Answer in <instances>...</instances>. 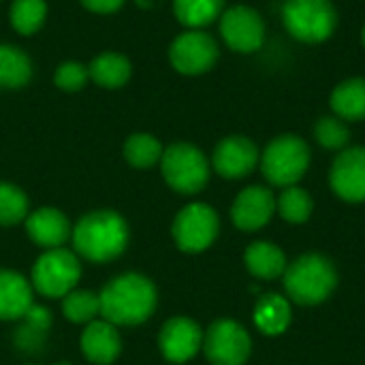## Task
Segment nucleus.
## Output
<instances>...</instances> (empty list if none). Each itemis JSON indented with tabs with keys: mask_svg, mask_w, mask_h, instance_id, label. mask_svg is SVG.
<instances>
[{
	"mask_svg": "<svg viewBox=\"0 0 365 365\" xmlns=\"http://www.w3.org/2000/svg\"><path fill=\"white\" fill-rule=\"evenodd\" d=\"M101 317L115 327H135L145 323L158 304L154 282L137 272H128L109 280L98 293Z\"/></svg>",
	"mask_w": 365,
	"mask_h": 365,
	"instance_id": "1",
	"label": "nucleus"
},
{
	"mask_svg": "<svg viewBox=\"0 0 365 365\" xmlns=\"http://www.w3.org/2000/svg\"><path fill=\"white\" fill-rule=\"evenodd\" d=\"M75 252L92 263H109L118 259L130 240L126 220L113 210H96L86 214L71 233Z\"/></svg>",
	"mask_w": 365,
	"mask_h": 365,
	"instance_id": "2",
	"label": "nucleus"
},
{
	"mask_svg": "<svg viewBox=\"0 0 365 365\" xmlns=\"http://www.w3.org/2000/svg\"><path fill=\"white\" fill-rule=\"evenodd\" d=\"M338 276L323 255H304L284 272V289L293 302L314 306L325 302L336 289Z\"/></svg>",
	"mask_w": 365,
	"mask_h": 365,
	"instance_id": "3",
	"label": "nucleus"
},
{
	"mask_svg": "<svg viewBox=\"0 0 365 365\" xmlns=\"http://www.w3.org/2000/svg\"><path fill=\"white\" fill-rule=\"evenodd\" d=\"M282 21L291 36L304 43H323L338 26V11L331 0H287Z\"/></svg>",
	"mask_w": 365,
	"mask_h": 365,
	"instance_id": "4",
	"label": "nucleus"
},
{
	"mask_svg": "<svg viewBox=\"0 0 365 365\" xmlns=\"http://www.w3.org/2000/svg\"><path fill=\"white\" fill-rule=\"evenodd\" d=\"M310 165V148L295 135L276 137L263 152L261 169L274 186H295Z\"/></svg>",
	"mask_w": 365,
	"mask_h": 365,
	"instance_id": "5",
	"label": "nucleus"
},
{
	"mask_svg": "<svg viewBox=\"0 0 365 365\" xmlns=\"http://www.w3.org/2000/svg\"><path fill=\"white\" fill-rule=\"evenodd\" d=\"M160 169L165 182L180 195H195L210 180V163L205 154L190 143H173L163 152Z\"/></svg>",
	"mask_w": 365,
	"mask_h": 365,
	"instance_id": "6",
	"label": "nucleus"
},
{
	"mask_svg": "<svg viewBox=\"0 0 365 365\" xmlns=\"http://www.w3.org/2000/svg\"><path fill=\"white\" fill-rule=\"evenodd\" d=\"M81 278V263L75 252L66 248L45 250L32 267V289L45 297L62 299L75 291Z\"/></svg>",
	"mask_w": 365,
	"mask_h": 365,
	"instance_id": "7",
	"label": "nucleus"
},
{
	"mask_svg": "<svg viewBox=\"0 0 365 365\" xmlns=\"http://www.w3.org/2000/svg\"><path fill=\"white\" fill-rule=\"evenodd\" d=\"M171 233L180 250L203 252L218 235V214L205 203H190L175 216Z\"/></svg>",
	"mask_w": 365,
	"mask_h": 365,
	"instance_id": "8",
	"label": "nucleus"
},
{
	"mask_svg": "<svg viewBox=\"0 0 365 365\" xmlns=\"http://www.w3.org/2000/svg\"><path fill=\"white\" fill-rule=\"evenodd\" d=\"M201 349L212 365H244L250 357V336L235 321H216L203 334Z\"/></svg>",
	"mask_w": 365,
	"mask_h": 365,
	"instance_id": "9",
	"label": "nucleus"
},
{
	"mask_svg": "<svg viewBox=\"0 0 365 365\" xmlns=\"http://www.w3.org/2000/svg\"><path fill=\"white\" fill-rule=\"evenodd\" d=\"M169 58L175 71L184 75H201L216 64L218 45L207 32L188 30L173 41Z\"/></svg>",
	"mask_w": 365,
	"mask_h": 365,
	"instance_id": "10",
	"label": "nucleus"
},
{
	"mask_svg": "<svg viewBox=\"0 0 365 365\" xmlns=\"http://www.w3.org/2000/svg\"><path fill=\"white\" fill-rule=\"evenodd\" d=\"M220 32L225 43L240 53H252L261 49L265 41V24L252 6H233L222 13Z\"/></svg>",
	"mask_w": 365,
	"mask_h": 365,
	"instance_id": "11",
	"label": "nucleus"
},
{
	"mask_svg": "<svg viewBox=\"0 0 365 365\" xmlns=\"http://www.w3.org/2000/svg\"><path fill=\"white\" fill-rule=\"evenodd\" d=\"M160 353L171 364H186L190 361L203 346V331L201 327L186 317L169 319L158 336Z\"/></svg>",
	"mask_w": 365,
	"mask_h": 365,
	"instance_id": "12",
	"label": "nucleus"
},
{
	"mask_svg": "<svg viewBox=\"0 0 365 365\" xmlns=\"http://www.w3.org/2000/svg\"><path fill=\"white\" fill-rule=\"evenodd\" d=\"M334 192L351 203L365 201V148H349L331 165Z\"/></svg>",
	"mask_w": 365,
	"mask_h": 365,
	"instance_id": "13",
	"label": "nucleus"
},
{
	"mask_svg": "<svg viewBox=\"0 0 365 365\" xmlns=\"http://www.w3.org/2000/svg\"><path fill=\"white\" fill-rule=\"evenodd\" d=\"M212 163H214L216 173H220L222 178L240 180V178L248 175L257 167L259 150L250 139L233 135V137L222 139L216 145Z\"/></svg>",
	"mask_w": 365,
	"mask_h": 365,
	"instance_id": "14",
	"label": "nucleus"
},
{
	"mask_svg": "<svg viewBox=\"0 0 365 365\" xmlns=\"http://www.w3.org/2000/svg\"><path fill=\"white\" fill-rule=\"evenodd\" d=\"M274 212H276L274 195L263 186H248L237 195L231 207V218L237 229L257 231L269 222Z\"/></svg>",
	"mask_w": 365,
	"mask_h": 365,
	"instance_id": "15",
	"label": "nucleus"
},
{
	"mask_svg": "<svg viewBox=\"0 0 365 365\" xmlns=\"http://www.w3.org/2000/svg\"><path fill=\"white\" fill-rule=\"evenodd\" d=\"M26 233L28 237L45 248V250H53V248H62L71 233V220L56 207H38L32 214L26 216Z\"/></svg>",
	"mask_w": 365,
	"mask_h": 365,
	"instance_id": "16",
	"label": "nucleus"
},
{
	"mask_svg": "<svg viewBox=\"0 0 365 365\" xmlns=\"http://www.w3.org/2000/svg\"><path fill=\"white\" fill-rule=\"evenodd\" d=\"M79 346L88 361L94 365H109L122 353V338L115 325H111L105 319H96L86 325L79 338Z\"/></svg>",
	"mask_w": 365,
	"mask_h": 365,
	"instance_id": "17",
	"label": "nucleus"
},
{
	"mask_svg": "<svg viewBox=\"0 0 365 365\" xmlns=\"http://www.w3.org/2000/svg\"><path fill=\"white\" fill-rule=\"evenodd\" d=\"M32 299V284L21 274L11 269H0V321L24 319Z\"/></svg>",
	"mask_w": 365,
	"mask_h": 365,
	"instance_id": "18",
	"label": "nucleus"
},
{
	"mask_svg": "<svg viewBox=\"0 0 365 365\" xmlns=\"http://www.w3.org/2000/svg\"><path fill=\"white\" fill-rule=\"evenodd\" d=\"M244 263H246L248 272L261 280H274V278L282 276V272L287 269L284 252L269 242L250 244L244 255Z\"/></svg>",
	"mask_w": 365,
	"mask_h": 365,
	"instance_id": "19",
	"label": "nucleus"
},
{
	"mask_svg": "<svg viewBox=\"0 0 365 365\" xmlns=\"http://www.w3.org/2000/svg\"><path fill=\"white\" fill-rule=\"evenodd\" d=\"M331 109L338 118L359 122L365 120V79L353 77L338 83L331 92Z\"/></svg>",
	"mask_w": 365,
	"mask_h": 365,
	"instance_id": "20",
	"label": "nucleus"
},
{
	"mask_svg": "<svg viewBox=\"0 0 365 365\" xmlns=\"http://www.w3.org/2000/svg\"><path fill=\"white\" fill-rule=\"evenodd\" d=\"M255 323L267 336H278V334L287 331V327L291 323L289 302L276 293L263 295L255 308Z\"/></svg>",
	"mask_w": 365,
	"mask_h": 365,
	"instance_id": "21",
	"label": "nucleus"
},
{
	"mask_svg": "<svg viewBox=\"0 0 365 365\" xmlns=\"http://www.w3.org/2000/svg\"><path fill=\"white\" fill-rule=\"evenodd\" d=\"M88 75L103 88H120L130 77V62L120 53H103L88 66Z\"/></svg>",
	"mask_w": 365,
	"mask_h": 365,
	"instance_id": "22",
	"label": "nucleus"
},
{
	"mask_svg": "<svg viewBox=\"0 0 365 365\" xmlns=\"http://www.w3.org/2000/svg\"><path fill=\"white\" fill-rule=\"evenodd\" d=\"M225 0H175L173 11L180 24L186 28L199 30L212 24L222 13Z\"/></svg>",
	"mask_w": 365,
	"mask_h": 365,
	"instance_id": "23",
	"label": "nucleus"
},
{
	"mask_svg": "<svg viewBox=\"0 0 365 365\" xmlns=\"http://www.w3.org/2000/svg\"><path fill=\"white\" fill-rule=\"evenodd\" d=\"M30 75L32 64L28 56L13 45H0V88H21Z\"/></svg>",
	"mask_w": 365,
	"mask_h": 365,
	"instance_id": "24",
	"label": "nucleus"
},
{
	"mask_svg": "<svg viewBox=\"0 0 365 365\" xmlns=\"http://www.w3.org/2000/svg\"><path fill=\"white\" fill-rule=\"evenodd\" d=\"M62 312L66 321L88 325L101 317V299L92 291H71L66 297H62Z\"/></svg>",
	"mask_w": 365,
	"mask_h": 365,
	"instance_id": "25",
	"label": "nucleus"
},
{
	"mask_svg": "<svg viewBox=\"0 0 365 365\" xmlns=\"http://www.w3.org/2000/svg\"><path fill=\"white\" fill-rule=\"evenodd\" d=\"M163 152L165 150L160 148L158 139H154L152 135H145V133L130 135L128 141L124 143V158L128 160V165H133L137 169L154 167L156 163H160Z\"/></svg>",
	"mask_w": 365,
	"mask_h": 365,
	"instance_id": "26",
	"label": "nucleus"
},
{
	"mask_svg": "<svg viewBox=\"0 0 365 365\" xmlns=\"http://www.w3.org/2000/svg\"><path fill=\"white\" fill-rule=\"evenodd\" d=\"M47 15L45 0H13L11 4V24L21 34L36 32Z\"/></svg>",
	"mask_w": 365,
	"mask_h": 365,
	"instance_id": "27",
	"label": "nucleus"
},
{
	"mask_svg": "<svg viewBox=\"0 0 365 365\" xmlns=\"http://www.w3.org/2000/svg\"><path fill=\"white\" fill-rule=\"evenodd\" d=\"M28 216V197L21 188L0 182V225L13 227Z\"/></svg>",
	"mask_w": 365,
	"mask_h": 365,
	"instance_id": "28",
	"label": "nucleus"
},
{
	"mask_svg": "<svg viewBox=\"0 0 365 365\" xmlns=\"http://www.w3.org/2000/svg\"><path fill=\"white\" fill-rule=\"evenodd\" d=\"M278 212L293 225L306 222L312 214V197L299 186H289L278 199Z\"/></svg>",
	"mask_w": 365,
	"mask_h": 365,
	"instance_id": "29",
	"label": "nucleus"
},
{
	"mask_svg": "<svg viewBox=\"0 0 365 365\" xmlns=\"http://www.w3.org/2000/svg\"><path fill=\"white\" fill-rule=\"evenodd\" d=\"M314 137L327 150H344L351 139V130L342 118L325 115L314 124Z\"/></svg>",
	"mask_w": 365,
	"mask_h": 365,
	"instance_id": "30",
	"label": "nucleus"
},
{
	"mask_svg": "<svg viewBox=\"0 0 365 365\" xmlns=\"http://www.w3.org/2000/svg\"><path fill=\"white\" fill-rule=\"evenodd\" d=\"M88 68L79 62H62L56 71V86L60 90H66V92H75V90H81L86 79H88Z\"/></svg>",
	"mask_w": 365,
	"mask_h": 365,
	"instance_id": "31",
	"label": "nucleus"
},
{
	"mask_svg": "<svg viewBox=\"0 0 365 365\" xmlns=\"http://www.w3.org/2000/svg\"><path fill=\"white\" fill-rule=\"evenodd\" d=\"M24 319H26V323H28V329H30V331H36V334L47 331L49 325H51V314H49V310L43 308V306H36V304L30 306V310L26 312Z\"/></svg>",
	"mask_w": 365,
	"mask_h": 365,
	"instance_id": "32",
	"label": "nucleus"
},
{
	"mask_svg": "<svg viewBox=\"0 0 365 365\" xmlns=\"http://www.w3.org/2000/svg\"><path fill=\"white\" fill-rule=\"evenodd\" d=\"M81 4L94 13H113L124 4V0H81Z\"/></svg>",
	"mask_w": 365,
	"mask_h": 365,
	"instance_id": "33",
	"label": "nucleus"
},
{
	"mask_svg": "<svg viewBox=\"0 0 365 365\" xmlns=\"http://www.w3.org/2000/svg\"><path fill=\"white\" fill-rule=\"evenodd\" d=\"M361 43H364V47H365V26H364V30H361Z\"/></svg>",
	"mask_w": 365,
	"mask_h": 365,
	"instance_id": "34",
	"label": "nucleus"
},
{
	"mask_svg": "<svg viewBox=\"0 0 365 365\" xmlns=\"http://www.w3.org/2000/svg\"><path fill=\"white\" fill-rule=\"evenodd\" d=\"M56 365H68V364H56Z\"/></svg>",
	"mask_w": 365,
	"mask_h": 365,
	"instance_id": "35",
	"label": "nucleus"
}]
</instances>
